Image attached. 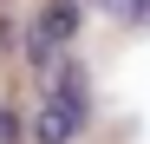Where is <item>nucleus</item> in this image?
<instances>
[{"mask_svg": "<svg viewBox=\"0 0 150 144\" xmlns=\"http://www.w3.org/2000/svg\"><path fill=\"white\" fill-rule=\"evenodd\" d=\"M79 138V118H72L59 98H39V111H33V144H72Z\"/></svg>", "mask_w": 150, "mask_h": 144, "instance_id": "f257e3e1", "label": "nucleus"}, {"mask_svg": "<svg viewBox=\"0 0 150 144\" xmlns=\"http://www.w3.org/2000/svg\"><path fill=\"white\" fill-rule=\"evenodd\" d=\"M39 26L65 46L72 33H79V0H46V7H39Z\"/></svg>", "mask_w": 150, "mask_h": 144, "instance_id": "f03ea898", "label": "nucleus"}, {"mask_svg": "<svg viewBox=\"0 0 150 144\" xmlns=\"http://www.w3.org/2000/svg\"><path fill=\"white\" fill-rule=\"evenodd\" d=\"M26 66H33V72H52V66H59V39L46 33L39 20L26 26Z\"/></svg>", "mask_w": 150, "mask_h": 144, "instance_id": "7ed1b4c3", "label": "nucleus"}, {"mask_svg": "<svg viewBox=\"0 0 150 144\" xmlns=\"http://www.w3.org/2000/svg\"><path fill=\"white\" fill-rule=\"evenodd\" d=\"M98 13H111L117 26H144V20H150V0H98Z\"/></svg>", "mask_w": 150, "mask_h": 144, "instance_id": "20e7f679", "label": "nucleus"}, {"mask_svg": "<svg viewBox=\"0 0 150 144\" xmlns=\"http://www.w3.org/2000/svg\"><path fill=\"white\" fill-rule=\"evenodd\" d=\"M0 144H20V125H13V111H0Z\"/></svg>", "mask_w": 150, "mask_h": 144, "instance_id": "39448f33", "label": "nucleus"}]
</instances>
